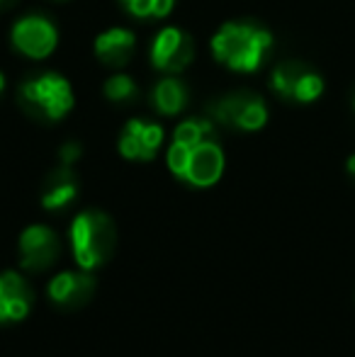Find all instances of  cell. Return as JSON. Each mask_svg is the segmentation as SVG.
I'll list each match as a JSON object with an SVG mask.
<instances>
[{
	"mask_svg": "<svg viewBox=\"0 0 355 357\" xmlns=\"http://www.w3.org/2000/svg\"><path fill=\"white\" fill-rule=\"evenodd\" d=\"M273 34L258 22H224L212 37V54L236 73H253L266 63Z\"/></svg>",
	"mask_w": 355,
	"mask_h": 357,
	"instance_id": "cell-1",
	"label": "cell"
},
{
	"mask_svg": "<svg viewBox=\"0 0 355 357\" xmlns=\"http://www.w3.org/2000/svg\"><path fill=\"white\" fill-rule=\"evenodd\" d=\"M103 93H105V98H107L109 102H114V105H127V102H132V100L137 98L139 88H137V83H134L132 75H127V73H112L107 80H105Z\"/></svg>",
	"mask_w": 355,
	"mask_h": 357,
	"instance_id": "cell-17",
	"label": "cell"
},
{
	"mask_svg": "<svg viewBox=\"0 0 355 357\" xmlns=\"http://www.w3.org/2000/svg\"><path fill=\"white\" fill-rule=\"evenodd\" d=\"M59 255H61V241H59L56 231L42 224L27 226L22 231V236H20V263L24 270L44 273L56 263Z\"/></svg>",
	"mask_w": 355,
	"mask_h": 357,
	"instance_id": "cell-9",
	"label": "cell"
},
{
	"mask_svg": "<svg viewBox=\"0 0 355 357\" xmlns=\"http://www.w3.org/2000/svg\"><path fill=\"white\" fill-rule=\"evenodd\" d=\"M32 289L17 273L0 275V324L22 321L29 314Z\"/></svg>",
	"mask_w": 355,
	"mask_h": 357,
	"instance_id": "cell-13",
	"label": "cell"
},
{
	"mask_svg": "<svg viewBox=\"0 0 355 357\" xmlns=\"http://www.w3.org/2000/svg\"><path fill=\"white\" fill-rule=\"evenodd\" d=\"M163 144L161 124L132 119L119 134V153L127 160H151Z\"/></svg>",
	"mask_w": 355,
	"mask_h": 357,
	"instance_id": "cell-10",
	"label": "cell"
},
{
	"mask_svg": "<svg viewBox=\"0 0 355 357\" xmlns=\"http://www.w3.org/2000/svg\"><path fill=\"white\" fill-rule=\"evenodd\" d=\"M78 197V175L73 173V165H59L47 175L42 185V207L54 212L63 209Z\"/></svg>",
	"mask_w": 355,
	"mask_h": 357,
	"instance_id": "cell-14",
	"label": "cell"
},
{
	"mask_svg": "<svg viewBox=\"0 0 355 357\" xmlns=\"http://www.w3.org/2000/svg\"><path fill=\"white\" fill-rule=\"evenodd\" d=\"M270 85H273L275 95L282 100H292V102L309 105L314 100L322 98L324 93V78L314 68H309L302 61H282L273 68L270 75Z\"/></svg>",
	"mask_w": 355,
	"mask_h": 357,
	"instance_id": "cell-6",
	"label": "cell"
},
{
	"mask_svg": "<svg viewBox=\"0 0 355 357\" xmlns=\"http://www.w3.org/2000/svg\"><path fill=\"white\" fill-rule=\"evenodd\" d=\"M114 245L117 231L107 214L88 209L71 221V248L83 270H95L107 263L114 253Z\"/></svg>",
	"mask_w": 355,
	"mask_h": 357,
	"instance_id": "cell-2",
	"label": "cell"
},
{
	"mask_svg": "<svg viewBox=\"0 0 355 357\" xmlns=\"http://www.w3.org/2000/svg\"><path fill=\"white\" fill-rule=\"evenodd\" d=\"M95 294V280L83 273H61L49 282V299L61 309H81Z\"/></svg>",
	"mask_w": 355,
	"mask_h": 357,
	"instance_id": "cell-11",
	"label": "cell"
},
{
	"mask_svg": "<svg viewBox=\"0 0 355 357\" xmlns=\"http://www.w3.org/2000/svg\"><path fill=\"white\" fill-rule=\"evenodd\" d=\"M207 112V117H212L217 124L239 129V132H258L268 122L266 100L251 90H234V93L214 100Z\"/></svg>",
	"mask_w": 355,
	"mask_h": 357,
	"instance_id": "cell-5",
	"label": "cell"
},
{
	"mask_svg": "<svg viewBox=\"0 0 355 357\" xmlns=\"http://www.w3.org/2000/svg\"><path fill=\"white\" fill-rule=\"evenodd\" d=\"M166 163L176 178L192 188H212L224 173V151L217 139L195 146L173 142L168 146Z\"/></svg>",
	"mask_w": 355,
	"mask_h": 357,
	"instance_id": "cell-3",
	"label": "cell"
},
{
	"mask_svg": "<svg viewBox=\"0 0 355 357\" xmlns=\"http://www.w3.org/2000/svg\"><path fill=\"white\" fill-rule=\"evenodd\" d=\"M22 109L42 122H59L73 109V88L59 73H39L27 78L17 90Z\"/></svg>",
	"mask_w": 355,
	"mask_h": 357,
	"instance_id": "cell-4",
	"label": "cell"
},
{
	"mask_svg": "<svg viewBox=\"0 0 355 357\" xmlns=\"http://www.w3.org/2000/svg\"><path fill=\"white\" fill-rule=\"evenodd\" d=\"M3 90H5V75L0 71V95H3Z\"/></svg>",
	"mask_w": 355,
	"mask_h": 357,
	"instance_id": "cell-22",
	"label": "cell"
},
{
	"mask_svg": "<svg viewBox=\"0 0 355 357\" xmlns=\"http://www.w3.org/2000/svg\"><path fill=\"white\" fill-rule=\"evenodd\" d=\"M217 127H219V124L214 122L212 117H190V119H185V122H180L176 127L173 142L188 144V146L209 142V139L217 137Z\"/></svg>",
	"mask_w": 355,
	"mask_h": 357,
	"instance_id": "cell-16",
	"label": "cell"
},
{
	"mask_svg": "<svg viewBox=\"0 0 355 357\" xmlns=\"http://www.w3.org/2000/svg\"><path fill=\"white\" fill-rule=\"evenodd\" d=\"M353 109H355V98H353Z\"/></svg>",
	"mask_w": 355,
	"mask_h": 357,
	"instance_id": "cell-23",
	"label": "cell"
},
{
	"mask_svg": "<svg viewBox=\"0 0 355 357\" xmlns=\"http://www.w3.org/2000/svg\"><path fill=\"white\" fill-rule=\"evenodd\" d=\"M10 42H13L15 52H20L22 56L34 59V61H42L54 54L59 44V29L44 15H24L17 22L13 24V32H10Z\"/></svg>",
	"mask_w": 355,
	"mask_h": 357,
	"instance_id": "cell-7",
	"label": "cell"
},
{
	"mask_svg": "<svg viewBox=\"0 0 355 357\" xmlns=\"http://www.w3.org/2000/svg\"><path fill=\"white\" fill-rule=\"evenodd\" d=\"M190 102V90L178 75H166L151 90V105L163 117H176Z\"/></svg>",
	"mask_w": 355,
	"mask_h": 357,
	"instance_id": "cell-15",
	"label": "cell"
},
{
	"mask_svg": "<svg viewBox=\"0 0 355 357\" xmlns=\"http://www.w3.org/2000/svg\"><path fill=\"white\" fill-rule=\"evenodd\" d=\"M81 153H83V149L78 142H66L61 149H59V158H61L63 165H76L78 158H81Z\"/></svg>",
	"mask_w": 355,
	"mask_h": 357,
	"instance_id": "cell-19",
	"label": "cell"
},
{
	"mask_svg": "<svg viewBox=\"0 0 355 357\" xmlns=\"http://www.w3.org/2000/svg\"><path fill=\"white\" fill-rule=\"evenodd\" d=\"M151 66L166 75H178L192 63L195 42L185 29L163 27L151 42Z\"/></svg>",
	"mask_w": 355,
	"mask_h": 357,
	"instance_id": "cell-8",
	"label": "cell"
},
{
	"mask_svg": "<svg viewBox=\"0 0 355 357\" xmlns=\"http://www.w3.org/2000/svg\"><path fill=\"white\" fill-rule=\"evenodd\" d=\"M346 168H348V175H351V178L355 180V153L351 155V158H348V165H346Z\"/></svg>",
	"mask_w": 355,
	"mask_h": 357,
	"instance_id": "cell-20",
	"label": "cell"
},
{
	"mask_svg": "<svg viewBox=\"0 0 355 357\" xmlns=\"http://www.w3.org/2000/svg\"><path fill=\"white\" fill-rule=\"evenodd\" d=\"M137 49V37L132 29L124 27H109L95 39V56L100 59L103 66L109 68H124L134 56Z\"/></svg>",
	"mask_w": 355,
	"mask_h": 357,
	"instance_id": "cell-12",
	"label": "cell"
},
{
	"mask_svg": "<svg viewBox=\"0 0 355 357\" xmlns=\"http://www.w3.org/2000/svg\"><path fill=\"white\" fill-rule=\"evenodd\" d=\"M122 5L129 10V15L142 20H163L171 15L176 0H122Z\"/></svg>",
	"mask_w": 355,
	"mask_h": 357,
	"instance_id": "cell-18",
	"label": "cell"
},
{
	"mask_svg": "<svg viewBox=\"0 0 355 357\" xmlns=\"http://www.w3.org/2000/svg\"><path fill=\"white\" fill-rule=\"evenodd\" d=\"M17 5V0H0V10H10Z\"/></svg>",
	"mask_w": 355,
	"mask_h": 357,
	"instance_id": "cell-21",
	"label": "cell"
}]
</instances>
